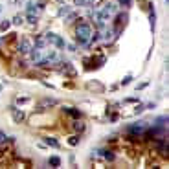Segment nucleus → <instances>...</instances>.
Here are the masks:
<instances>
[{
    "instance_id": "1",
    "label": "nucleus",
    "mask_w": 169,
    "mask_h": 169,
    "mask_svg": "<svg viewBox=\"0 0 169 169\" xmlns=\"http://www.w3.org/2000/svg\"><path fill=\"white\" fill-rule=\"evenodd\" d=\"M90 35H92V28L88 26V24H79L77 28H75V41L79 42V44H88L90 41Z\"/></svg>"
},
{
    "instance_id": "2",
    "label": "nucleus",
    "mask_w": 169,
    "mask_h": 169,
    "mask_svg": "<svg viewBox=\"0 0 169 169\" xmlns=\"http://www.w3.org/2000/svg\"><path fill=\"white\" fill-rule=\"evenodd\" d=\"M44 37H46V42H50V44H53L57 48H64L66 46V42H64L63 37H59L55 33H44Z\"/></svg>"
},
{
    "instance_id": "3",
    "label": "nucleus",
    "mask_w": 169,
    "mask_h": 169,
    "mask_svg": "<svg viewBox=\"0 0 169 169\" xmlns=\"http://www.w3.org/2000/svg\"><path fill=\"white\" fill-rule=\"evenodd\" d=\"M145 129H147V123H145V121H138V123H132V125L127 127V130H129L130 134H144Z\"/></svg>"
},
{
    "instance_id": "4",
    "label": "nucleus",
    "mask_w": 169,
    "mask_h": 169,
    "mask_svg": "<svg viewBox=\"0 0 169 169\" xmlns=\"http://www.w3.org/2000/svg\"><path fill=\"white\" fill-rule=\"evenodd\" d=\"M9 110H11V118H13V121H15V123H22V121L26 120V114L22 112L21 108H17L15 105L11 107Z\"/></svg>"
},
{
    "instance_id": "5",
    "label": "nucleus",
    "mask_w": 169,
    "mask_h": 169,
    "mask_svg": "<svg viewBox=\"0 0 169 169\" xmlns=\"http://www.w3.org/2000/svg\"><path fill=\"white\" fill-rule=\"evenodd\" d=\"M31 48H33V42L30 41L28 37H24V39L19 42V52H21V53H30Z\"/></svg>"
},
{
    "instance_id": "6",
    "label": "nucleus",
    "mask_w": 169,
    "mask_h": 169,
    "mask_svg": "<svg viewBox=\"0 0 169 169\" xmlns=\"http://www.w3.org/2000/svg\"><path fill=\"white\" fill-rule=\"evenodd\" d=\"M42 52H44V50H42V48H37V46H35V48H31V52H30V57H31V61H33L35 64H37V63H39V61L42 59Z\"/></svg>"
},
{
    "instance_id": "7",
    "label": "nucleus",
    "mask_w": 169,
    "mask_h": 169,
    "mask_svg": "<svg viewBox=\"0 0 169 169\" xmlns=\"http://www.w3.org/2000/svg\"><path fill=\"white\" fill-rule=\"evenodd\" d=\"M57 105V99H53V98H46V99H42L41 103H39V110H46V108H50V107Z\"/></svg>"
},
{
    "instance_id": "8",
    "label": "nucleus",
    "mask_w": 169,
    "mask_h": 169,
    "mask_svg": "<svg viewBox=\"0 0 169 169\" xmlns=\"http://www.w3.org/2000/svg\"><path fill=\"white\" fill-rule=\"evenodd\" d=\"M44 144H46L48 147H53V149H59V147H61V144H59L55 138H50V136H44Z\"/></svg>"
},
{
    "instance_id": "9",
    "label": "nucleus",
    "mask_w": 169,
    "mask_h": 169,
    "mask_svg": "<svg viewBox=\"0 0 169 169\" xmlns=\"http://www.w3.org/2000/svg\"><path fill=\"white\" fill-rule=\"evenodd\" d=\"M103 11L108 13V15H112V13H116V11H118V6H116L114 2H107L105 6H103Z\"/></svg>"
},
{
    "instance_id": "10",
    "label": "nucleus",
    "mask_w": 169,
    "mask_h": 169,
    "mask_svg": "<svg viewBox=\"0 0 169 169\" xmlns=\"http://www.w3.org/2000/svg\"><path fill=\"white\" fill-rule=\"evenodd\" d=\"M64 110H66L72 118H75V120H79V118H81V112H79L77 108H64Z\"/></svg>"
},
{
    "instance_id": "11",
    "label": "nucleus",
    "mask_w": 169,
    "mask_h": 169,
    "mask_svg": "<svg viewBox=\"0 0 169 169\" xmlns=\"http://www.w3.org/2000/svg\"><path fill=\"white\" fill-rule=\"evenodd\" d=\"M30 103V98H17L15 99V107H24Z\"/></svg>"
},
{
    "instance_id": "12",
    "label": "nucleus",
    "mask_w": 169,
    "mask_h": 169,
    "mask_svg": "<svg viewBox=\"0 0 169 169\" xmlns=\"http://www.w3.org/2000/svg\"><path fill=\"white\" fill-rule=\"evenodd\" d=\"M48 162H50L52 167H59V166H61V158H59V156H52Z\"/></svg>"
},
{
    "instance_id": "13",
    "label": "nucleus",
    "mask_w": 169,
    "mask_h": 169,
    "mask_svg": "<svg viewBox=\"0 0 169 169\" xmlns=\"http://www.w3.org/2000/svg\"><path fill=\"white\" fill-rule=\"evenodd\" d=\"M99 154H101V156H103V158H105V160H114V153H112V151H99Z\"/></svg>"
},
{
    "instance_id": "14",
    "label": "nucleus",
    "mask_w": 169,
    "mask_h": 169,
    "mask_svg": "<svg viewBox=\"0 0 169 169\" xmlns=\"http://www.w3.org/2000/svg\"><path fill=\"white\" fill-rule=\"evenodd\" d=\"M44 44H46V37H44V35H39V37L35 39V46H37V48H44Z\"/></svg>"
},
{
    "instance_id": "15",
    "label": "nucleus",
    "mask_w": 169,
    "mask_h": 169,
    "mask_svg": "<svg viewBox=\"0 0 169 169\" xmlns=\"http://www.w3.org/2000/svg\"><path fill=\"white\" fill-rule=\"evenodd\" d=\"M68 144H70L72 147L79 145V136H70V138H68Z\"/></svg>"
},
{
    "instance_id": "16",
    "label": "nucleus",
    "mask_w": 169,
    "mask_h": 169,
    "mask_svg": "<svg viewBox=\"0 0 169 169\" xmlns=\"http://www.w3.org/2000/svg\"><path fill=\"white\" fill-rule=\"evenodd\" d=\"M6 144H7V136L0 130V149H4L6 147Z\"/></svg>"
},
{
    "instance_id": "17",
    "label": "nucleus",
    "mask_w": 169,
    "mask_h": 169,
    "mask_svg": "<svg viewBox=\"0 0 169 169\" xmlns=\"http://www.w3.org/2000/svg\"><path fill=\"white\" fill-rule=\"evenodd\" d=\"M9 26H11V22H9V21H4L2 24H0V30H2V31H6V30H9Z\"/></svg>"
},
{
    "instance_id": "18",
    "label": "nucleus",
    "mask_w": 169,
    "mask_h": 169,
    "mask_svg": "<svg viewBox=\"0 0 169 169\" xmlns=\"http://www.w3.org/2000/svg\"><path fill=\"white\" fill-rule=\"evenodd\" d=\"M74 129L81 132V130H84V123H81V121H75V123H74Z\"/></svg>"
},
{
    "instance_id": "19",
    "label": "nucleus",
    "mask_w": 169,
    "mask_h": 169,
    "mask_svg": "<svg viewBox=\"0 0 169 169\" xmlns=\"http://www.w3.org/2000/svg\"><path fill=\"white\" fill-rule=\"evenodd\" d=\"M22 22H24L22 15H15V17H13V24H17V26H19V24H22Z\"/></svg>"
},
{
    "instance_id": "20",
    "label": "nucleus",
    "mask_w": 169,
    "mask_h": 169,
    "mask_svg": "<svg viewBox=\"0 0 169 169\" xmlns=\"http://www.w3.org/2000/svg\"><path fill=\"white\" fill-rule=\"evenodd\" d=\"M68 11H70V7H68V6H61V7H59V15H61V17H63V15H66Z\"/></svg>"
},
{
    "instance_id": "21",
    "label": "nucleus",
    "mask_w": 169,
    "mask_h": 169,
    "mask_svg": "<svg viewBox=\"0 0 169 169\" xmlns=\"http://www.w3.org/2000/svg\"><path fill=\"white\" fill-rule=\"evenodd\" d=\"M28 22H30V24H35V22H37V15H33V13H28Z\"/></svg>"
},
{
    "instance_id": "22",
    "label": "nucleus",
    "mask_w": 169,
    "mask_h": 169,
    "mask_svg": "<svg viewBox=\"0 0 169 169\" xmlns=\"http://www.w3.org/2000/svg\"><path fill=\"white\" fill-rule=\"evenodd\" d=\"M130 79H132V77H130V75H127L125 79L121 81V84H129V83H130Z\"/></svg>"
},
{
    "instance_id": "23",
    "label": "nucleus",
    "mask_w": 169,
    "mask_h": 169,
    "mask_svg": "<svg viewBox=\"0 0 169 169\" xmlns=\"http://www.w3.org/2000/svg\"><path fill=\"white\" fill-rule=\"evenodd\" d=\"M74 4H77V6H84L86 0H74Z\"/></svg>"
},
{
    "instance_id": "24",
    "label": "nucleus",
    "mask_w": 169,
    "mask_h": 169,
    "mask_svg": "<svg viewBox=\"0 0 169 169\" xmlns=\"http://www.w3.org/2000/svg\"><path fill=\"white\" fill-rule=\"evenodd\" d=\"M120 4H123L125 7H129V6H130V0H120Z\"/></svg>"
},
{
    "instance_id": "25",
    "label": "nucleus",
    "mask_w": 169,
    "mask_h": 169,
    "mask_svg": "<svg viewBox=\"0 0 169 169\" xmlns=\"http://www.w3.org/2000/svg\"><path fill=\"white\" fill-rule=\"evenodd\" d=\"M144 110H145V108H144V105H138V107H136V114H138V112H144Z\"/></svg>"
},
{
    "instance_id": "26",
    "label": "nucleus",
    "mask_w": 169,
    "mask_h": 169,
    "mask_svg": "<svg viewBox=\"0 0 169 169\" xmlns=\"http://www.w3.org/2000/svg\"><path fill=\"white\" fill-rule=\"evenodd\" d=\"M88 2H96V0H88Z\"/></svg>"
},
{
    "instance_id": "27",
    "label": "nucleus",
    "mask_w": 169,
    "mask_h": 169,
    "mask_svg": "<svg viewBox=\"0 0 169 169\" xmlns=\"http://www.w3.org/2000/svg\"><path fill=\"white\" fill-rule=\"evenodd\" d=\"M0 11H2V6H0Z\"/></svg>"
},
{
    "instance_id": "28",
    "label": "nucleus",
    "mask_w": 169,
    "mask_h": 169,
    "mask_svg": "<svg viewBox=\"0 0 169 169\" xmlns=\"http://www.w3.org/2000/svg\"><path fill=\"white\" fill-rule=\"evenodd\" d=\"M0 90H2V84H0Z\"/></svg>"
}]
</instances>
